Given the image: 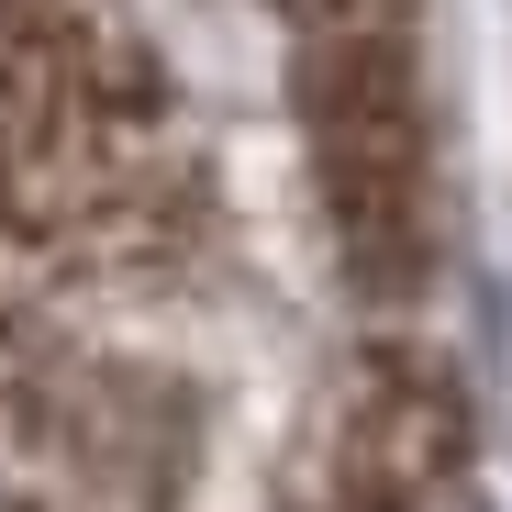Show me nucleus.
Instances as JSON below:
<instances>
[{
  "mask_svg": "<svg viewBox=\"0 0 512 512\" xmlns=\"http://www.w3.org/2000/svg\"><path fill=\"white\" fill-rule=\"evenodd\" d=\"M223 245V167L134 0H0V290L167 301Z\"/></svg>",
  "mask_w": 512,
  "mask_h": 512,
  "instance_id": "obj_1",
  "label": "nucleus"
},
{
  "mask_svg": "<svg viewBox=\"0 0 512 512\" xmlns=\"http://www.w3.org/2000/svg\"><path fill=\"white\" fill-rule=\"evenodd\" d=\"M279 56L334 268L368 312H412L446 268V112L423 0H301L279 12Z\"/></svg>",
  "mask_w": 512,
  "mask_h": 512,
  "instance_id": "obj_2",
  "label": "nucleus"
},
{
  "mask_svg": "<svg viewBox=\"0 0 512 512\" xmlns=\"http://www.w3.org/2000/svg\"><path fill=\"white\" fill-rule=\"evenodd\" d=\"M190 457V379L123 357L67 301L0 290V512H167Z\"/></svg>",
  "mask_w": 512,
  "mask_h": 512,
  "instance_id": "obj_3",
  "label": "nucleus"
},
{
  "mask_svg": "<svg viewBox=\"0 0 512 512\" xmlns=\"http://www.w3.org/2000/svg\"><path fill=\"white\" fill-rule=\"evenodd\" d=\"M268 512H490L479 412L435 346H357L301 412Z\"/></svg>",
  "mask_w": 512,
  "mask_h": 512,
  "instance_id": "obj_4",
  "label": "nucleus"
},
{
  "mask_svg": "<svg viewBox=\"0 0 512 512\" xmlns=\"http://www.w3.org/2000/svg\"><path fill=\"white\" fill-rule=\"evenodd\" d=\"M279 12H301V0H268V23H279Z\"/></svg>",
  "mask_w": 512,
  "mask_h": 512,
  "instance_id": "obj_5",
  "label": "nucleus"
}]
</instances>
